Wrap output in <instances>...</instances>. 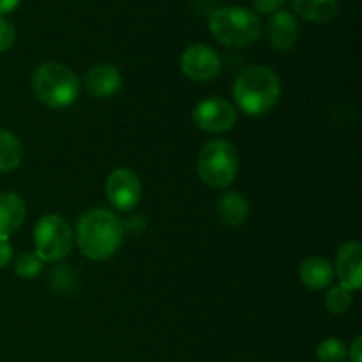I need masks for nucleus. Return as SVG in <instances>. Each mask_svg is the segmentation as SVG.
<instances>
[{"instance_id": "obj_15", "label": "nucleus", "mask_w": 362, "mask_h": 362, "mask_svg": "<svg viewBox=\"0 0 362 362\" xmlns=\"http://www.w3.org/2000/svg\"><path fill=\"white\" fill-rule=\"evenodd\" d=\"M292 9L311 23H329L338 16L339 0H290Z\"/></svg>"}, {"instance_id": "obj_1", "label": "nucleus", "mask_w": 362, "mask_h": 362, "mask_svg": "<svg viewBox=\"0 0 362 362\" xmlns=\"http://www.w3.org/2000/svg\"><path fill=\"white\" fill-rule=\"evenodd\" d=\"M124 223L113 211L105 207L90 209L76 223L74 240L81 253L90 260L113 257L122 244Z\"/></svg>"}, {"instance_id": "obj_24", "label": "nucleus", "mask_w": 362, "mask_h": 362, "mask_svg": "<svg viewBox=\"0 0 362 362\" xmlns=\"http://www.w3.org/2000/svg\"><path fill=\"white\" fill-rule=\"evenodd\" d=\"M346 356H349L350 362H362V338L361 336H357V338L354 339L350 350H346Z\"/></svg>"}, {"instance_id": "obj_17", "label": "nucleus", "mask_w": 362, "mask_h": 362, "mask_svg": "<svg viewBox=\"0 0 362 362\" xmlns=\"http://www.w3.org/2000/svg\"><path fill=\"white\" fill-rule=\"evenodd\" d=\"M23 161V145L11 131L0 127V173L13 172Z\"/></svg>"}, {"instance_id": "obj_13", "label": "nucleus", "mask_w": 362, "mask_h": 362, "mask_svg": "<svg viewBox=\"0 0 362 362\" xmlns=\"http://www.w3.org/2000/svg\"><path fill=\"white\" fill-rule=\"evenodd\" d=\"M27 216L23 198L16 193H0V239L9 240L21 228Z\"/></svg>"}, {"instance_id": "obj_25", "label": "nucleus", "mask_w": 362, "mask_h": 362, "mask_svg": "<svg viewBox=\"0 0 362 362\" xmlns=\"http://www.w3.org/2000/svg\"><path fill=\"white\" fill-rule=\"evenodd\" d=\"M21 0H0V18H4L6 14L13 13L18 6H20Z\"/></svg>"}, {"instance_id": "obj_12", "label": "nucleus", "mask_w": 362, "mask_h": 362, "mask_svg": "<svg viewBox=\"0 0 362 362\" xmlns=\"http://www.w3.org/2000/svg\"><path fill=\"white\" fill-rule=\"evenodd\" d=\"M299 35V23L288 11H278L271 16L267 27V37L276 52H290L296 46Z\"/></svg>"}, {"instance_id": "obj_9", "label": "nucleus", "mask_w": 362, "mask_h": 362, "mask_svg": "<svg viewBox=\"0 0 362 362\" xmlns=\"http://www.w3.org/2000/svg\"><path fill=\"white\" fill-rule=\"evenodd\" d=\"M180 69L197 83L214 80L221 71V59L218 52L207 45H191L180 57Z\"/></svg>"}, {"instance_id": "obj_23", "label": "nucleus", "mask_w": 362, "mask_h": 362, "mask_svg": "<svg viewBox=\"0 0 362 362\" xmlns=\"http://www.w3.org/2000/svg\"><path fill=\"white\" fill-rule=\"evenodd\" d=\"M13 246H11L9 240H2L0 239V269L7 267L13 260Z\"/></svg>"}, {"instance_id": "obj_4", "label": "nucleus", "mask_w": 362, "mask_h": 362, "mask_svg": "<svg viewBox=\"0 0 362 362\" xmlns=\"http://www.w3.org/2000/svg\"><path fill=\"white\" fill-rule=\"evenodd\" d=\"M32 92L48 108H66L73 105L80 92L76 74L60 62H45L32 74Z\"/></svg>"}, {"instance_id": "obj_18", "label": "nucleus", "mask_w": 362, "mask_h": 362, "mask_svg": "<svg viewBox=\"0 0 362 362\" xmlns=\"http://www.w3.org/2000/svg\"><path fill=\"white\" fill-rule=\"evenodd\" d=\"M354 297L352 292L349 288H345L343 285L331 286V290L325 296V308H327L329 313L332 315H343L352 308Z\"/></svg>"}, {"instance_id": "obj_14", "label": "nucleus", "mask_w": 362, "mask_h": 362, "mask_svg": "<svg viewBox=\"0 0 362 362\" xmlns=\"http://www.w3.org/2000/svg\"><path fill=\"white\" fill-rule=\"evenodd\" d=\"M299 278L310 290H324L334 281V267L320 257H311L300 264Z\"/></svg>"}, {"instance_id": "obj_21", "label": "nucleus", "mask_w": 362, "mask_h": 362, "mask_svg": "<svg viewBox=\"0 0 362 362\" xmlns=\"http://www.w3.org/2000/svg\"><path fill=\"white\" fill-rule=\"evenodd\" d=\"M14 39H16L14 27L9 23V21L0 18V53L7 52V49L14 45Z\"/></svg>"}, {"instance_id": "obj_8", "label": "nucleus", "mask_w": 362, "mask_h": 362, "mask_svg": "<svg viewBox=\"0 0 362 362\" xmlns=\"http://www.w3.org/2000/svg\"><path fill=\"white\" fill-rule=\"evenodd\" d=\"M105 193L113 209L120 212H131L138 207L141 198V184L134 172L127 168H117L108 175Z\"/></svg>"}, {"instance_id": "obj_22", "label": "nucleus", "mask_w": 362, "mask_h": 362, "mask_svg": "<svg viewBox=\"0 0 362 362\" xmlns=\"http://www.w3.org/2000/svg\"><path fill=\"white\" fill-rule=\"evenodd\" d=\"M286 0H251V4H253V9L257 11V13L260 14H274L278 13V11H281L283 4H285Z\"/></svg>"}, {"instance_id": "obj_7", "label": "nucleus", "mask_w": 362, "mask_h": 362, "mask_svg": "<svg viewBox=\"0 0 362 362\" xmlns=\"http://www.w3.org/2000/svg\"><path fill=\"white\" fill-rule=\"evenodd\" d=\"M193 122L205 133H226L237 122V112L232 103L212 95L193 108Z\"/></svg>"}, {"instance_id": "obj_6", "label": "nucleus", "mask_w": 362, "mask_h": 362, "mask_svg": "<svg viewBox=\"0 0 362 362\" xmlns=\"http://www.w3.org/2000/svg\"><path fill=\"white\" fill-rule=\"evenodd\" d=\"M74 233L69 221L59 214L42 216L34 226L35 255L42 262H59L73 250Z\"/></svg>"}, {"instance_id": "obj_16", "label": "nucleus", "mask_w": 362, "mask_h": 362, "mask_svg": "<svg viewBox=\"0 0 362 362\" xmlns=\"http://www.w3.org/2000/svg\"><path fill=\"white\" fill-rule=\"evenodd\" d=\"M218 214L225 225L237 228V226L244 225L247 214H250V205H247L246 198L240 193H226L225 197L219 200L218 204Z\"/></svg>"}, {"instance_id": "obj_5", "label": "nucleus", "mask_w": 362, "mask_h": 362, "mask_svg": "<svg viewBox=\"0 0 362 362\" xmlns=\"http://www.w3.org/2000/svg\"><path fill=\"white\" fill-rule=\"evenodd\" d=\"M197 166L198 175L207 186L225 189L232 186L239 170L235 147L226 140L207 141L198 154Z\"/></svg>"}, {"instance_id": "obj_2", "label": "nucleus", "mask_w": 362, "mask_h": 362, "mask_svg": "<svg viewBox=\"0 0 362 362\" xmlns=\"http://www.w3.org/2000/svg\"><path fill=\"white\" fill-rule=\"evenodd\" d=\"M281 95L279 76L267 66L246 67L233 83L237 108L250 117H262L271 112Z\"/></svg>"}, {"instance_id": "obj_20", "label": "nucleus", "mask_w": 362, "mask_h": 362, "mask_svg": "<svg viewBox=\"0 0 362 362\" xmlns=\"http://www.w3.org/2000/svg\"><path fill=\"white\" fill-rule=\"evenodd\" d=\"M18 278L21 279H34L42 272V260L35 253H23L16 260V267H14Z\"/></svg>"}, {"instance_id": "obj_11", "label": "nucleus", "mask_w": 362, "mask_h": 362, "mask_svg": "<svg viewBox=\"0 0 362 362\" xmlns=\"http://www.w3.org/2000/svg\"><path fill=\"white\" fill-rule=\"evenodd\" d=\"M88 94L98 99H106L115 95L122 87V74L112 64H95L88 69L85 76Z\"/></svg>"}, {"instance_id": "obj_3", "label": "nucleus", "mask_w": 362, "mask_h": 362, "mask_svg": "<svg viewBox=\"0 0 362 362\" xmlns=\"http://www.w3.org/2000/svg\"><path fill=\"white\" fill-rule=\"evenodd\" d=\"M209 30L226 48H244L260 37L262 20L247 7H219L209 16Z\"/></svg>"}, {"instance_id": "obj_19", "label": "nucleus", "mask_w": 362, "mask_h": 362, "mask_svg": "<svg viewBox=\"0 0 362 362\" xmlns=\"http://www.w3.org/2000/svg\"><path fill=\"white\" fill-rule=\"evenodd\" d=\"M317 359L320 362H343L346 359V346L336 338L324 339L317 349Z\"/></svg>"}, {"instance_id": "obj_10", "label": "nucleus", "mask_w": 362, "mask_h": 362, "mask_svg": "<svg viewBox=\"0 0 362 362\" xmlns=\"http://www.w3.org/2000/svg\"><path fill=\"white\" fill-rule=\"evenodd\" d=\"M336 274L339 283L350 292L362 286V246L356 240L341 244L336 253Z\"/></svg>"}]
</instances>
